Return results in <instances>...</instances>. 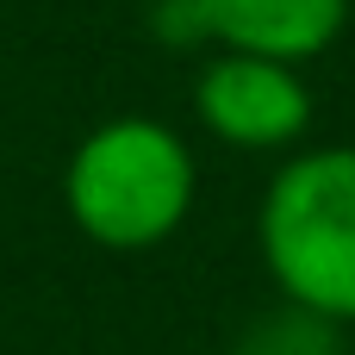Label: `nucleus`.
Segmentation results:
<instances>
[{"mask_svg": "<svg viewBox=\"0 0 355 355\" xmlns=\"http://www.w3.org/2000/svg\"><path fill=\"white\" fill-rule=\"evenodd\" d=\"M193 150L181 144V131H168L162 119H106L94 125L62 168V206L69 225L112 250V256H144L156 243H168L187 212H193Z\"/></svg>", "mask_w": 355, "mask_h": 355, "instance_id": "f257e3e1", "label": "nucleus"}, {"mask_svg": "<svg viewBox=\"0 0 355 355\" xmlns=\"http://www.w3.org/2000/svg\"><path fill=\"white\" fill-rule=\"evenodd\" d=\"M262 268L287 306L355 324V144L293 150L256 212Z\"/></svg>", "mask_w": 355, "mask_h": 355, "instance_id": "f03ea898", "label": "nucleus"}, {"mask_svg": "<svg viewBox=\"0 0 355 355\" xmlns=\"http://www.w3.org/2000/svg\"><path fill=\"white\" fill-rule=\"evenodd\" d=\"M193 112L225 150H293L312 131V94L293 62L218 50L193 81Z\"/></svg>", "mask_w": 355, "mask_h": 355, "instance_id": "7ed1b4c3", "label": "nucleus"}, {"mask_svg": "<svg viewBox=\"0 0 355 355\" xmlns=\"http://www.w3.org/2000/svg\"><path fill=\"white\" fill-rule=\"evenodd\" d=\"M175 12L218 50L275 56L293 69L324 56L349 25V0H175Z\"/></svg>", "mask_w": 355, "mask_h": 355, "instance_id": "20e7f679", "label": "nucleus"}, {"mask_svg": "<svg viewBox=\"0 0 355 355\" xmlns=\"http://www.w3.org/2000/svg\"><path fill=\"white\" fill-rule=\"evenodd\" d=\"M231 355H343V324L300 312V306H281V312L256 318Z\"/></svg>", "mask_w": 355, "mask_h": 355, "instance_id": "39448f33", "label": "nucleus"}]
</instances>
